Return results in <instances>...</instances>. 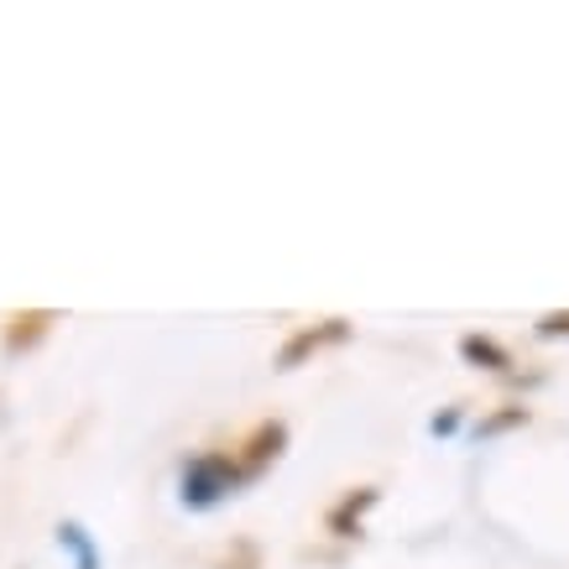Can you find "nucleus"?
<instances>
[{
    "label": "nucleus",
    "mask_w": 569,
    "mask_h": 569,
    "mask_svg": "<svg viewBox=\"0 0 569 569\" xmlns=\"http://www.w3.org/2000/svg\"><path fill=\"white\" fill-rule=\"evenodd\" d=\"M220 491H230V470H224L220 460H199V466L183 476V497L199 501V507H204V501H214Z\"/></svg>",
    "instance_id": "obj_1"
}]
</instances>
